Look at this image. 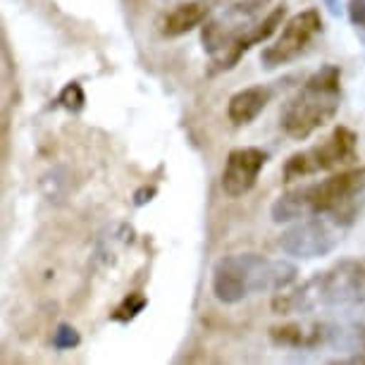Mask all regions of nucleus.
I'll use <instances>...</instances> for the list:
<instances>
[{
	"label": "nucleus",
	"mask_w": 365,
	"mask_h": 365,
	"mask_svg": "<svg viewBox=\"0 0 365 365\" xmlns=\"http://www.w3.org/2000/svg\"><path fill=\"white\" fill-rule=\"evenodd\" d=\"M267 336H270V341L274 346H282V349L315 351V349L327 346L329 322H320V320L282 322V325H272Z\"/></svg>",
	"instance_id": "obj_12"
},
{
	"label": "nucleus",
	"mask_w": 365,
	"mask_h": 365,
	"mask_svg": "<svg viewBox=\"0 0 365 365\" xmlns=\"http://www.w3.org/2000/svg\"><path fill=\"white\" fill-rule=\"evenodd\" d=\"M346 15H349L351 24H354L356 29L365 31V0H349Z\"/></svg>",
	"instance_id": "obj_18"
},
{
	"label": "nucleus",
	"mask_w": 365,
	"mask_h": 365,
	"mask_svg": "<svg viewBox=\"0 0 365 365\" xmlns=\"http://www.w3.org/2000/svg\"><path fill=\"white\" fill-rule=\"evenodd\" d=\"M322 31V17L315 8H308L294 15L279 31V36L260 53L263 70H277L282 65L294 63L311 46V41Z\"/></svg>",
	"instance_id": "obj_8"
},
{
	"label": "nucleus",
	"mask_w": 365,
	"mask_h": 365,
	"mask_svg": "<svg viewBox=\"0 0 365 365\" xmlns=\"http://www.w3.org/2000/svg\"><path fill=\"white\" fill-rule=\"evenodd\" d=\"M354 306H365V258L336 260L327 270L315 272L294 292L277 294L272 301V311L277 315Z\"/></svg>",
	"instance_id": "obj_2"
},
{
	"label": "nucleus",
	"mask_w": 365,
	"mask_h": 365,
	"mask_svg": "<svg viewBox=\"0 0 365 365\" xmlns=\"http://www.w3.org/2000/svg\"><path fill=\"white\" fill-rule=\"evenodd\" d=\"M356 205H349L336 212H322L296 220L287 232L279 237V249L292 258L313 260L329 256L341 244L344 234L354 222Z\"/></svg>",
	"instance_id": "obj_5"
},
{
	"label": "nucleus",
	"mask_w": 365,
	"mask_h": 365,
	"mask_svg": "<svg viewBox=\"0 0 365 365\" xmlns=\"http://www.w3.org/2000/svg\"><path fill=\"white\" fill-rule=\"evenodd\" d=\"M146 306H148L146 296H143L141 292H134V294L125 296V301L115 308V313L110 315V318H113L115 322H132Z\"/></svg>",
	"instance_id": "obj_15"
},
{
	"label": "nucleus",
	"mask_w": 365,
	"mask_h": 365,
	"mask_svg": "<svg viewBox=\"0 0 365 365\" xmlns=\"http://www.w3.org/2000/svg\"><path fill=\"white\" fill-rule=\"evenodd\" d=\"M358 160V134L349 127H334L332 134L311 148L296 150L284 163L282 177L284 182H296L306 179L318 172H329L336 168H346Z\"/></svg>",
	"instance_id": "obj_6"
},
{
	"label": "nucleus",
	"mask_w": 365,
	"mask_h": 365,
	"mask_svg": "<svg viewBox=\"0 0 365 365\" xmlns=\"http://www.w3.org/2000/svg\"><path fill=\"white\" fill-rule=\"evenodd\" d=\"M322 3H325V8L332 12L334 17H339L341 12H344V5H341V0H322Z\"/></svg>",
	"instance_id": "obj_20"
},
{
	"label": "nucleus",
	"mask_w": 365,
	"mask_h": 365,
	"mask_svg": "<svg viewBox=\"0 0 365 365\" xmlns=\"http://www.w3.org/2000/svg\"><path fill=\"white\" fill-rule=\"evenodd\" d=\"M365 191V168H351L282 194L270 205L272 222H296V220L344 210Z\"/></svg>",
	"instance_id": "obj_4"
},
{
	"label": "nucleus",
	"mask_w": 365,
	"mask_h": 365,
	"mask_svg": "<svg viewBox=\"0 0 365 365\" xmlns=\"http://www.w3.org/2000/svg\"><path fill=\"white\" fill-rule=\"evenodd\" d=\"M270 0H237V3L222 5L208 22L201 26V43L208 55L220 53L234 38L249 31L253 24L260 22Z\"/></svg>",
	"instance_id": "obj_7"
},
{
	"label": "nucleus",
	"mask_w": 365,
	"mask_h": 365,
	"mask_svg": "<svg viewBox=\"0 0 365 365\" xmlns=\"http://www.w3.org/2000/svg\"><path fill=\"white\" fill-rule=\"evenodd\" d=\"M58 103L65 110H70V113H79V110H84V106H86V93H84V88H81L79 81H70V84H67L63 91H60Z\"/></svg>",
	"instance_id": "obj_16"
},
{
	"label": "nucleus",
	"mask_w": 365,
	"mask_h": 365,
	"mask_svg": "<svg viewBox=\"0 0 365 365\" xmlns=\"http://www.w3.org/2000/svg\"><path fill=\"white\" fill-rule=\"evenodd\" d=\"M272 101V88L270 86H249L241 88L227 103V117L234 127H246L251 125L256 117L267 108V103Z\"/></svg>",
	"instance_id": "obj_13"
},
{
	"label": "nucleus",
	"mask_w": 365,
	"mask_h": 365,
	"mask_svg": "<svg viewBox=\"0 0 365 365\" xmlns=\"http://www.w3.org/2000/svg\"><path fill=\"white\" fill-rule=\"evenodd\" d=\"M341 106V70L322 65L299 86L279 113V127L296 141L308 139L334 120Z\"/></svg>",
	"instance_id": "obj_3"
},
{
	"label": "nucleus",
	"mask_w": 365,
	"mask_h": 365,
	"mask_svg": "<svg viewBox=\"0 0 365 365\" xmlns=\"http://www.w3.org/2000/svg\"><path fill=\"white\" fill-rule=\"evenodd\" d=\"M153 196H155V187H143L141 191H136V194H134V203L143 205V203L153 201Z\"/></svg>",
	"instance_id": "obj_19"
},
{
	"label": "nucleus",
	"mask_w": 365,
	"mask_h": 365,
	"mask_svg": "<svg viewBox=\"0 0 365 365\" xmlns=\"http://www.w3.org/2000/svg\"><path fill=\"white\" fill-rule=\"evenodd\" d=\"M284 17H287V5L284 3L270 8V12H265V17L260 19V22L253 24L249 31H244L241 36H237L230 46L222 48L220 53L210 55L208 74H220V72L232 70V67L237 65L241 58H244V53H249L253 46H258V43H263V41L270 38L272 34L277 31V26H282Z\"/></svg>",
	"instance_id": "obj_9"
},
{
	"label": "nucleus",
	"mask_w": 365,
	"mask_h": 365,
	"mask_svg": "<svg viewBox=\"0 0 365 365\" xmlns=\"http://www.w3.org/2000/svg\"><path fill=\"white\" fill-rule=\"evenodd\" d=\"M227 5V0H187L158 19V31L165 38H177L205 24L215 12Z\"/></svg>",
	"instance_id": "obj_11"
},
{
	"label": "nucleus",
	"mask_w": 365,
	"mask_h": 365,
	"mask_svg": "<svg viewBox=\"0 0 365 365\" xmlns=\"http://www.w3.org/2000/svg\"><path fill=\"white\" fill-rule=\"evenodd\" d=\"M270 160L267 150L258 148V146H241V148H232L230 155L225 160V170H222V191L230 198H241L256 187L260 172Z\"/></svg>",
	"instance_id": "obj_10"
},
{
	"label": "nucleus",
	"mask_w": 365,
	"mask_h": 365,
	"mask_svg": "<svg viewBox=\"0 0 365 365\" xmlns=\"http://www.w3.org/2000/svg\"><path fill=\"white\" fill-rule=\"evenodd\" d=\"M51 341H53V349L70 351V349H77L79 344H81V334L72 325H67V322H60V325L55 327Z\"/></svg>",
	"instance_id": "obj_17"
},
{
	"label": "nucleus",
	"mask_w": 365,
	"mask_h": 365,
	"mask_svg": "<svg viewBox=\"0 0 365 365\" xmlns=\"http://www.w3.org/2000/svg\"><path fill=\"white\" fill-rule=\"evenodd\" d=\"M327 349L349 354V363H365V322H329Z\"/></svg>",
	"instance_id": "obj_14"
},
{
	"label": "nucleus",
	"mask_w": 365,
	"mask_h": 365,
	"mask_svg": "<svg viewBox=\"0 0 365 365\" xmlns=\"http://www.w3.org/2000/svg\"><path fill=\"white\" fill-rule=\"evenodd\" d=\"M299 267L284 258H265L260 253H232L212 265V296L234 306L256 294H277L292 287Z\"/></svg>",
	"instance_id": "obj_1"
}]
</instances>
